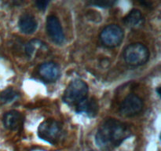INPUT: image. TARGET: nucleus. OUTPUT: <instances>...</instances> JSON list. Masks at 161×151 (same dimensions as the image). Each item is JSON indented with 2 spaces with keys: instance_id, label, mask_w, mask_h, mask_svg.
Segmentation results:
<instances>
[{
  "instance_id": "1",
  "label": "nucleus",
  "mask_w": 161,
  "mask_h": 151,
  "mask_svg": "<svg viewBox=\"0 0 161 151\" xmlns=\"http://www.w3.org/2000/svg\"><path fill=\"white\" fill-rule=\"evenodd\" d=\"M131 133L130 127L126 123L116 119L106 120L97 129L96 144L102 150H112L124 143Z\"/></svg>"
},
{
  "instance_id": "2",
  "label": "nucleus",
  "mask_w": 161,
  "mask_h": 151,
  "mask_svg": "<svg viewBox=\"0 0 161 151\" xmlns=\"http://www.w3.org/2000/svg\"><path fill=\"white\" fill-rule=\"evenodd\" d=\"M63 128L58 121L47 119L40 124L38 128V135L41 139L52 145L57 144L63 137Z\"/></svg>"
},
{
  "instance_id": "3",
  "label": "nucleus",
  "mask_w": 161,
  "mask_h": 151,
  "mask_svg": "<svg viewBox=\"0 0 161 151\" xmlns=\"http://www.w3.org/2000/svg\"><path fill=\"white\" fill-rule=\"evenodd\" d=\"M126 62L132 66H140L147 62L149 58V49L141 42H135L127 46L124 51Z\"/></svg>"
},
{
  "instance_id": "4",
  "label": "nucleus",
  "mask_w": 161,
  "mask_h": 151,
  "mask_svg": "<svg viewBox=\"0 0 161 151\" xmlns=\"http://www.w3.org/2000/svg\"><path fill=\"white\" fill-rule=\"evenodd\" d=\"M88 86L81 80H75L69 83L64 92L63 100L69 105H76L87 97Z\"/></svg>"
},
{
  "instance_id": "5",
  "label": "nucleus",
  "mask_w": 161,
  "mask_h": 151,
  "mask_svg": "<svg viewBox=\"0 0 161 151\" xmlns=\"http://www.w3.org/2000/svg\"><path fill=\"white\" fill-rule=\"evenodd\" d=\"M124 37V30L117 25H107L100 34V39L102 44L108 48L118 47L122 42Z\"/></svg>"
},
{
  "instance_id": "6",
  "label": "nucleus",
  "mask_w": 161,
  "mask_h": 151,
  "mask_svg": "<svg viewBox=\"0 0 161 151\" xmlns=\"http://www.w3.org/2000/svg\"><path fill=\"white\" fill-rule=\"evenodd\" d=\"M143 102L141 98L135 94H129L122 101L119 105V112L127 117H132L142 112Z\"/></svg>"
},
{
  "instance_id": "7",
  "label": "nucleus",
  "mask_w": 161,
  "mask_h": 151,
  "mask_svg": "<svg viewBox=\"0 0 161 151\" xmlns=\"http://www.w3.org/2000/svg\"><path fill=\"white\" fill-rule=\"evenodd\" d=\"M47 31L50 39L58 44H62L64 41V34L58 17L50 15L47 19Z\"/></svg>"
},
{
  "instance_id": "8",
  "label": "nucleus",
  "mask_w": 161,
  "mask_h": 151,
  "mask_svg": "<svg viewBox=\"0 0 161 151\" xmlns=\"http://www.w3.org/2000/svg\"><path fill=\"white\" fill-rule=\"evenodd\" d=\"M38 72L42 80L49 83L56 81L61 74L59 66L56 63L51 61L41 64L38 69Z\"/></svg>"
},
{
  "instance_id": "9",
  "label": "nucleus",
  "mask_w": 161,
  "mask_h": 151,
  "mask_svg": "<svg viewBox=\"0 0 161 151\" xmlns=\"http://www.w3.org/2000/svg\"><path fill=\"white\" fill-rule=\"evenodd\" d=\"M3 124L7 129L11 131H18L24 124V116L17 110H10L3 116Z\"/></svg>"
},
{
  "instance_id": "10",
  "label": "nucleus",
  "mask_w": 161,
  "mask_h": 151,
  "mask_svg": "<svg viewBox=\"0 0 161 151\" xmlns=\"http://www.w3.org/2000/svg\"><path fill=\"white\" fill-rule=\"evenodd\" d=\"M77 113H85L88 116L94 117L98 113L99 105L97 100L94 98H87L82 100L75 105Z\"/></svg>"
},
{
  "instance_id": "11",
  "label": "nucleus",
  "mask_w": 161,
  "mask_h": 151,
  "mask_svg": "<svg viewBox=\"0 0 161 151\" xmlns=\"http://www.w3.org/2000/svg\"><path fill=\"white\" fill-rule=\"evenodd\" d=\"M19 28L25 34H31L37 28V21L34 16L31 14H24L19 20Z\"/></svg>"
},
{
  "instance_id": "12",
  "label": "nucleus",
  "mask_w": 161,
  "mask_h": 151,
  "mask_svg": "<svg viewBox=\"0 0 161 151\" xmlns=\"http://www.w3.org/2000/svg\"><path fill=\"white\" fill-rule=\"evenodd\" d=\"M143 20L142 14L139 9H134L124 17V21L127 26L130 28H136L142 25Z\"/></svg>"
},
{
  "instance_id": "13",
  "label": "nucleus",
  "mask_w": 161,
  "mask_h": 151,
  "mask_svg": "<svg viewBox=\"0 0 161 151\" xmlns=\"http://www.w3.org/2000/svg\"><path fill=\"white\" fill-rule=\"evenodd\" d=\"M45 47V44L39 40H32L27 44L25 50L28 57L35 58V56H37L40 53V50H43Z\"/></svg>"
},
{
  "instance_id": "14",
  "label": "nucleus",
  "mask_w": 161,
  "mask_h": 151,
  "mask_svg": "<svg viewBox=\"0 0 161 151\" xmlns=\"http://www.w3.org/2000/svg\"><path fill=\"white\" fill-rule=\"evenodd\" d=\"M18 97V93L13 88H7L0 94V102L3 104L12 102Z\"/></svg>"
},
{
  "instance_id": "15",
  "label": "nucleus",
  "mask_w": 161,
  "mask_h": 151,
  "mask_svg": "<svg viewBox=\"0 0 161 151\" xmlns=\"http://www.w3.org/2000/svg\"><path fill=\"white\" fill-rule=\"evenodd\" d=\"M114 2L111 1H94V2H90L89 4L91 6H98V7L102 8H108L111 7L113 5H114Z\"/></svg>"
},
{
  "instance_id": "16",
  "label": "nucleus",
  "mask_w": 161,
  "mask_h": 151,
  "mask_svg": "<svg viewBox=\"0 0 161 151\" xmlns=\"http://www.w3.org/2000/svg\"><path fill=\"white\" fill-rule=\"evenodd\" d=\"M49 2L48 1H37L36 2V7L39 8V9H45L47 6H48Z\"/></svg>"
},
{
  "instance_id": "17",
  "label": "nucleus",
  "mask_w": 161,
  "mask_h": 151,
  "mask_svg": "<svg viewBox=\"0 0 161 151\" xmlns=\"http://www.w3.org/2000/svg\"><path fill=\"white\" fill-rule=\"evenodd\" d=\"M160 87H157V93H158V94H159V95H160Z\"/></svg>"
},
{
  "instance_id": "18",
  "label": "nucleus",
  "mask_w": 161,
  "mask_h": 151,
  "mask_svg": "<svg viewBox=\"0 0 161 151\" xmlns=\"http://www.w3.org/2000/svg\"><path fill=\"white\" fill-rule=\"evenodd\" d=\"M90 151H92V150H90Z\"/></svg>"
}]
</instances>
